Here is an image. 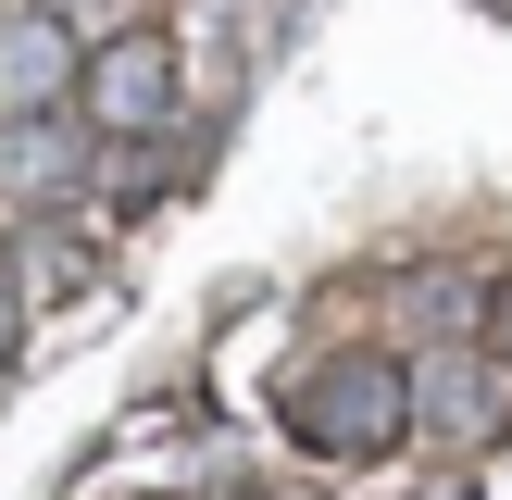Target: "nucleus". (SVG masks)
I'll return each mask as SVG.
<instances>
[{
  "mask_svg": "<svg viewBox=\"0 0 512 500\" xmlns=\"http://www.w3.org/2000/svg\"><path fill=\"white\" fill-rule=\"evenodd\" d=\"M288 438L325 450V463H375V450L413 438V363L400 350H325L288 388Z\"/></svg>",
  "mask_w": 512,
  "mask_h": 500,
  "instance_id": "f257e3e1",
  "label": "nucleus"
},
{
  "mask_svg": "<svg viewBox=\"0 0 512 500\" xmlns=\"http://www.w3.org/2000/svg\"><path fill=\"white\" fill-rule=\"evenodd\" d=\"M175 100H188V63H175L163 25H113V38H88V75H75V125H88V138L138 150V138L175 125Z\"/></svg>",
  "mask_w": 512,
  "mask_h": 500,
  "instance_id": "f03ea898",
  "label": "nucleus"
},
{
  "mask_svg": "<svg viewBox=\"0 0 512 500\" xmlns=\"http://www.w3.org/2000/svg\"><path fill=\"white\" fill-rule=\"evenodd\" d=\"M413 438L438 450V463L500 450V438H512V363H500V350H475V338L425 350V363H413Z\"/></svg>",
  "mask_w": 512,
  "mask_h": 500,
  "instance_id": "7ed1b4c3",
  "label": "nucleus"
},
{
  "mask_svg": "<svg viewBox=\"0 0 512 500\" xmlns=\"http://www.w3.org/2000/svg\"><path fill=\"white\" fill-rule=\"evenodd\" d=\"M75 75H88V25L63 0H13L0 13V113H75Z\"/></svg>",
  "mask_w": 512,
  "mask_h": 500,
  "instance_id": "20e7f679",
  "label": "nucleus"
},
{
  "mask_svg": "<svg viewBox=\"0 0 512 500\" xmlns=\"http://www.w3.org/2000/svg\"><path fill=\"white\" fill-rule=\"evenodd\" d=\"M75 175H88V138H75V113H0V200H13V213H50V200H75Z\"/></svg>",
  "mask_w": 512,
  "mask_h": 500,
  "instance_id": "39448f33",
  "label": "nucleus"
},
{
  "mask_svg": "<svg viewBox=\"0 0 512 500\" xmlns=\"http://www.w3.org/2000/svg\"><path fill=\"white\" fill-rule=\"evenodd\" d=\"M475 313H488V300H475L463 263H425V275H413V325H475Z\"/></svg>",
  "mask_w": 512,
  "mask_h": 500,
  "instance_id": "423d86ee",
  "label": "nucleus"
},
{
  "mask_svg": "<svg viewBox=\"0 0 512 500\" xmlns=\"http://www.w3.org/2000/svg\"><path fill=\"white\" fill-rule=\"evenodd\" d=\"M13 350H25V288L0 275V375H13Z\"/></svg>",
  "mask_w": 512,
  "mask_h": 500,
  "instance_id": "0eeeda50",
  "label": "nucleus"
},
{
  "mask_svg": "<svg viewBox=\"0 0 512 500\" xmlns=\"http://www.w3.org/2000/svg\"><path fill=\"white\" fill-rule=\"evenodd\" d=\"M63 13L88 25V38H113V25H138V13H125V0H63Z\"/></svg>",
  "mask_w": 512,
  "mask_h": 500,
  "instance_id": "6e6552de",
  "label": "nucleus"
},
{
  "mask_svg": "<svg viewBox=\"0 0 512 500\" xmlns=\"http://www.w3.org/2000/svg\"><path fill=\"white\" fill-rule=\"evenodd\" d=\"M488 350H500V363H512V275H500V288H488Z\"/></svg>",
  "mask_w": 512,
  "mask_h": 500,
  "instance_id": "1a4fd4ad",
  "label": "nucleus"
},
{
  "mask_svg": "<svg viewBox=\"0 0 512 500\" xmlns=\"http://www.w3.org/2000/svg\"><path fill=\"white\" fill-rule=\"evenodd\" d=\"M438 500H463V488H438Z\"/></svg>",
  "mask_w": 512,
  "mask_h": 500,
  "instance_id": "9d476101",
  "label": "nucleus"
}]
</instances>
